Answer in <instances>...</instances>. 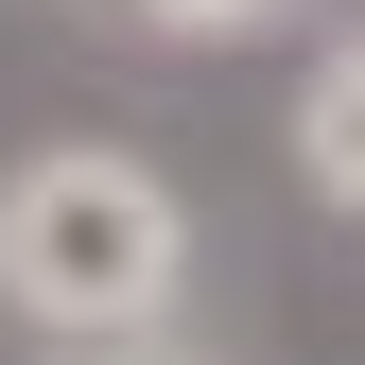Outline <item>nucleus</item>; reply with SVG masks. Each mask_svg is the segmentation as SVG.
Listing matches in <instances>:
<instances>
[{
	"label": "nucleus",
	"instance_id": "nucleus-3",
	"mask_svg": "<svg viewBox=\"0 0 365 365\" xmlns=\"http://www.w3.org/2000/svg\"><path fill=\"white\" fill-rule=\"evenodd\" d=\"M35 365H157V348H35Z\"/></svg>",
	"mask_w": 365,
	"mask_h": 365
},
{
	"label": "nucleus",
	"instance_id": "nucleus-2",
	"mask_svg": "<svg viewBox=\"0 0 365 365\" xmlns=\"http://www.w3.org/2000/svg\"><path fill=\"white\" fill-rule=\"evenodd\" d=\"M296 174H313V209L365 226V35H331L296 70Z\"/></svg>",
	"mask_w": 365,
	"mask_h": 365
},
{
	"label": "nucleus",
	"instance_id": "nucleus-1",
	"mask_svg": "<svg viewBox=\"0 0 365 365\" xmlns=\"http://www.w3.org/2000/svg\"><path fill=\"white\" fill-rule=\"evenodd\" d=\"M0 296L35 313V348H157L192 296V209L157 157L53 140L0 174Z\"/></svg>",
	"mask_w": 365,
	"mask_h": 365
}]
</instances>
